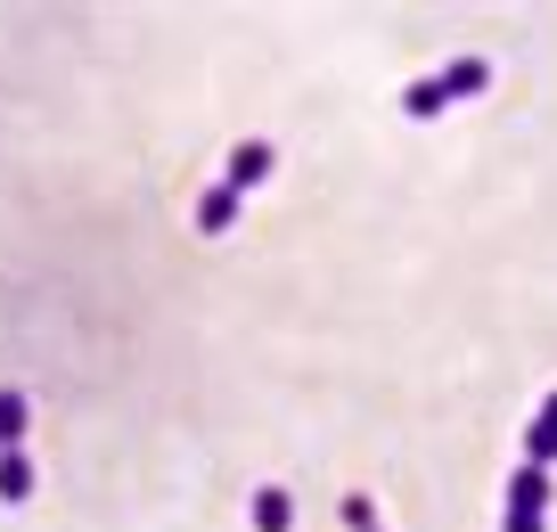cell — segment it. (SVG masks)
Segmentation results:
<instances>
[{"label": "cell", "mask_w": 557, "mask_h": 532, "mask_svg": "<svg viewBox=\"0 0 557 532\" xmlns=\"http://www.w3.org/2000/svg\"><path fill=\"white\" fill-rule=\"evenodd\" d=\"M238 206H246V197L230 189V181H222V189H206V197H197V230H206V238H222V230L238 222Z\"/></svg>", "instance_id": "obj_4"}, {"label": "cell", "mask_w": 557, "mask_h": 532, "mask_svg": "<svg viewBox=\"0 0 557 532\" xmlns=\"http://www.w3.org/2000/svg\"><path fill=\"white\" fill-rule=\"evenodd\" d=\"M0 499H9V508L34 499V459H25V450H0Z\"/></svg>", "instance_id": "obj_7"}, {"label": "cell", "mask_w": 557, "mask_h": 532, "mask_svg": "<svg viewBox=\"0 0 557 532\" xmlns=\"http://www.w3.org/2000/svg\"><path fill=\"white\" fill-rule=\"evenodd\" d=\"M296 524V499L287 492H255V532H287Z\"/></svg>", "instance_id": "obj_8"}, {"label": "cell", "mask_w": 557, "mask_h": 532, "mask_svg": "<svg viewBox=\"0 0 557 532\" xmlns=\"http://www.w3.org/2000/svg\"><path fill=\"white\" fill-rule=\"evenodd\" d=\"M492 90V66L484 58H459V66H443V74H426V83L410 90V99H401V115H443V107H459V99H484Z\"/></svg>", "instance_id": "obj_1"}, {"label": "cell", "mask_w": 557, "mask_h": 532, "mask_svg": "<svg viewBox=\"0 0 557 532\" xmlns=\"http://www.w3.org/2000/svg\"><path fill=\"white\" fill-rule=\"evenodd\" d=\"M541 524H549V467H517V475H508L500 532H541Z\"/></svg>", "instance_id": "obj_2"}, {"label": "cell", "mask_w": 557, "mask_h": 532, "mask_svg": "<svg viewBox=\"0 0 557 532\" xmlns=\"http://www.w3.org/2000/svg\"><path fill=\"white\" fill-rule=\"evenodd\" d=\"M271 164H278L271 139H246V148H230V172H222V181L246 197V189H262V181H271Z\"/></svg>", "instance_id": "obj_3"}, {"label": "cell", "mask_w": 557, "mask_h": 532, "mask_svg": "<svg viewBox=\"0 0 557 532\" xmlns=\"http://www.w3.org/2000/svg\"><path fill=\"white\" fill-rule=\"evenodd\" d=\"M25 426H34V401H25L17 385H0V450H17Z\"/></svg>", "instance_id": "obj_5"}, {"label": "cell", "mask_w": 557, "mask_h": 532, "mask_svg": "<svg viewBox=\"0 0 557 532\" xmlns=\"http://www.w3.org/2000/svg\"><path fill=\"white\" fill-rule=\"evenodd\" d=\"M557 459V394L541 401V418H533V434H524V467H549Z\"/></svg>", "instance_id": "obj_6"}]
</instances>
